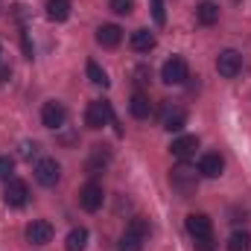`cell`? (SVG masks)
<instances>
[{"mask_svg": "<svg viewBox=\"0 0 251 251\" xmlns=\"http://www.w3.org/2000/svg\"><path fill=\"white\" fill-rule=\"evenodd\" d=\"M170 184H173V190H176L181 199H190V196H196V190H199V173L190 170L187 164H181V167H176V170L170 173Z\"/></svg>", "mask_w": 251, "mask_h": 251, "instance_id": "obj_1", "label": "cell"}, {"mask_svg": "<svg viewBox=\"0 0 251 251\" xmlns=\"http://www.w3.org/2000/svg\"><path fill=\"white\" fill-rule=\"evenodd\" d=\"M105 123H114V111H111V102H105V100H94V102H88V111H85V126L88 128H102ZM117 131H120V126H117Z\"/></svg>", "mask_w": 251, "mask_h": 251, "instance_id": "obj_2", "label": "cell"}, {"mask_svg": "<svg viewBox=\"0 0 251 251\" xmlns=\"http://www.w3.org/2000/svg\"><path fill=\"white\" fill-rule=\"evenodd\" d=\"M161 79L167 82V85H184L190 79V67L187 62L181 59V56H173V59H167L164 67H161Z\"/></svg>", "mask_w": 251, "mask_h": 251, "instance_id": "obj_3", "label": "cell"}, {"mask_svg": "<svg viewBox=\"0 0 251 251\" xmlns=\"http://www.w3.org/2000/svg\"><path fill=\"white\" fill-rule=\"evenodd\" d=\"M59 178H62V167H59L56 158H41V161L35 164V181H38L41 187H56Z\"/></svg>", "mask_w": 251, "mask_h": 251, "instance_id": "obj_4", "label": "cell"}, {"mask_svg": "<svg viewBox=\"0 0 251 251\" xmlns=\"http://www.w3.org/2000/svg\"><path fill=\"white\" fill-rule=\"evenodd\" d=\"M216 70H219V76H225V79L240 76V70H243V53H237V50H222V53L216 56Z\"/></svg>", "mask_w": 251, "mask_h": 251, "instance_id": "obj_5", "label": "cell"}, {"mask_svg": "<svg viewBox=\"0 0 251 251\" xmlns=\"http://www.w3.org/2000/svg\"><path fill=\"white\" fill-rule=\"evenodd\" d=\"M26 199H29V187H26V181H21V178H9V181H6L3 201H6L9 207H24Z\"/></svg>", "mask_w": 251, "mask_h": 251, "instance_id": "obj_6", "label": "cell"}, {"mask_svg": "<svg viewBox=\"0 0 251 251\" xmlns=\"http://www.w3.org/2000/svg\"><path fill=\"white\" fill-rule=\"evenodd\" d=\"M187 234L193 240H204V237H213V219L207 213H190L187 216Z\"/></svg>", "mask_w": 251, "mask_h": 251, "instance_id": "obj_7", "label": "cell"}, {"mask_svg": "<svg viewBox=\"0 0 251 251\" xmlns=\"http://www.w3.org/2000/svg\"><path fill=\"white\" fill-rule=\"evenodd\" d=\"M102 201H105V193H102V187H100L97 181H88L85 187L79 190V204H82L88 213L100 210V207H102Z\"/></svg>", "mask_w": 251, "mask_h": 251, "instance_id": "obj_8", "label": "cell"}, {"mask_svg": "<svg viewBox=\"0 0 251 251\" xmlns=\"http://www.w3.org/2000/svg\"><path fill=\"white\" fill-rule=\"evenodd\" d=\"M53 240V225L47 222V219H32L29 225H26V243H32V246H47Z\"/></svg>", "mask_w": 251, "mask_h": 251, "instance_id": "obj_9", "label": "cell"}, {"mask_svg": "<svg viewBox=\"0 0 251 251\" xmlns=\"http://www.w3.org/2000/svg\"><path fill=\"white\" fill-rule=\"evenodd\" d=\"M222 170H225V158H222L219 152H204V155L199 158V176H204V178H219Z\"/></svg>", "mask_w": 251, "mask_h": 251, "instance_id": "obj_10", "label": "cell"}, {"mask_svg": "<svg viewBox=\"0 0 251 251\" xmlns=\"http://www.w3.org/2000/svg\"><path fill=\"white\" fill-rule=\"evenodd\" d=\"M64 120H67V108H64L62 102H56V100L44 102V108H41V123L47 126V128H62Z\"/></svg>", "mask_w": 251, "mask_h": 251, "instance_id": "obj_11", "label": "cell"}, {"mask_svg": "<svg viewBox=\"0 0 251 251\" xmlns=\"http://www.w3.org/2000/svg\"><path fill=\"white\" fill-rule=\"evenodd\" d=\"M196 149H199V137H196V134H184V137H176V140H173V146H170L173 158H178L181 164H184V161H190V158L196 155Z\"/></svg>", "mask_w": 251, "mask_h": 251, "instance_id": "obj_12", "label": "cell"}, {"mask_svg": "<svg viewBox=\"0 0 251 251\" xmlns=\"http://www.w3.org/2000/svg\"><path fill=\"white\" fill-rule=\"evenodd\" d=\"M120 41H123V29H120L117 24H102V26L97 29V44H100V47L114 50Z\"/></svg>", "mask_w": 251, "mask_h": 251, "instance_id": "obj_13", "label": "cell"}, {"mask_svg": "<svg viewBox=\"0 0 251 251\" xmlns=\"http://www.w3.org/2000/svg\"><path fill=\"white\" fill-rule=\"evenodd\" d=\"M111 161V149L108 146H94L91 158H88V176H100Z\"/></svg>", "mask_w": 251, "mask_h": 251, "instance_id": "obj_14", "label": "cell"}, {"mask_svg": "<svg viewBox=\"0 0 251 251\" xmlns=\"http://www.w3.org/2000/svg\"><path fill=\"white\" fill-rule=\"evenodd\" d=\"M128 111H131L134 120H149V117H152V102H149V97L137 91V94L128 100Z\"/></svg>", "mask_w": 251, "mask_h": 251, "instance_id": "obj_15", "label": "cell"}, {"mask_svg": "<svg viewBox=\"0 0 251 251\" xmlns=\"http://www.w3.org/2000/svg\"><path fill=\"white\" fill-rule=\"evenodd\" d=\"M184 123H187V111H184V108H173V105L164 108V120H161V126H164L167 131H181Z\"/></svg>", "mask_w": 251, "mask_h": 251, "instance_id": "obj_16", "label": "cell"}, {"mask_svg": "<svg viewBox=\"0 0 251 251\" xmlns=\"http://www.w3.org/2000/svg\"><path fill=\"white\" fill-rule=\"evenodd\" d=\"M128 44H131V50L134 53H149V50H155V35L149 32V29H134L131 32V38H128Z\"/></svg>", "mask_w": 251, "mask_h": 251, "instance_id": "obj_17", "label": "cell"}, {"mask_svg": "<svg viewBox=\"0 0 251 251\" xmlns=\"http://www.w3.org/2000/svg\"><path fill=\"white\" fill-rule=\"evenodd\" d=\"M196 21H199L201 26H213V24L219 21V6H216L213 0L199 3V6H196Z\"/></svg>", "mask_w": 251, "mask_h": 251, "instance_id": "obj_18", "label": "cell"}, {"mask_svg": "<svg viewBox=\"0 0 251 251\" xmlns=\"http://www.w3.org/2000/svg\"><path fill=\"white\" fill-rule=\"evenodd\" d=\"M70 0H47V18L50 21H67L70 18Z\"/></svg>", "mask_w": 251, "mask_h": 251, "instance_id": "obj_19", "label": "cell"}, {"mask_svg": "<svg viewBox=\"0 0 251 251\" xmlns=\"http://www.w3.org/2000/svg\"><path fill=\"white\" fill-rule=\"evenodd\" d=\"M85 246H88V231L85 228H73L67 234V240H64V249L67 251H85Z\"/></svg>", "mask_w": 251, "mask_h": 251, "instance_id": "obj_20", "label": "cell"}, {"mask_svg": "<svg viewBox=\"0 0 251 251\" xmlns=\"http://www.w3.org/2000/svg\"><path fill=\"white\" fill-rule=\"evenodd\" d=\"M126 231H128V234H134V237H140V240H149V234H152V225H149V219H143V216H134V219L126 225Z\"/></svg>", "mask_w": 251, "mask_h": 251, "instance_id": "obj_21", "label": "cell"}, {"mask_svg": "<svg viewBox=\"0 0 251 251\" xmlns=\"http://www.w3.org/2000/svg\"><path fill=\"white\" fill-rule=\"evenodd\" d=\"M85 73H88V79H91L94 85H100V88H108V73H105L100 64L94 62V59L85 64Z\"/></svg>", "mask_w": 251, "mask_h": 251, "instance_id": "obj_22", "label": "cell"}, {"mask_svg": "<svg viewBox=\"0 0 251 251\" xmlns=\"http://www.w3.org/2000/svg\"><path fill=\"white\" fill-rule=\"evenodd\" d=\"M228 251H251V234H246V231L231 234V240H228Z\"/></svg>", "mask_w": 251, "mask_h": 251, "instance_id": "obj_23", "label": "cell"}, {"mask_svg": "<svg viewBox=\"0 0 251 251\" xmlns=\"http://www.w3.org/2000/svg\"><path fill=\"white\" fill-rule=\"evenodd\" d=\"M117 251H143V240L126 231L123 237H120V243H117Z\"/></svg>", "mask_w": 251, "mask_h": 251, "instance_id": "obj_24", "label": "cell"}, {"mask_svg": "<svg viewBox=\"0 0 251 251\" xmlns=\"http://www.w3.org/2000/svg\"><path fill=\"white\" fill-rule=\"evenodd\" d=\"M108 9L114 15H131L134 12V0H108Z\"/></svg>", "mask_w": 251, "mask_h": 251, "instance_id": "obj_25", "label": "cell"}, {"mask_svg": "<svg viewBox=\"0 0 251 251\" xmlns=\"http://www.w3.org/2000/svg\"><path fill=\"white\" fill-rule=\"evenodd\" d=\"M12 173H15V161L9 155H0V181H9Z\"/></svg>", "mask_w": 251, "mask_h": 251, "instance_id": "obj_26", "label": "cell"}, {"mask_svg": "<svg viewBox=\"0 0 251 251\" xmlns=\"http://www.w3.org/2000/svg\"><path fill=\"white\" fill-rule=\"evenodd\" d=\"M35 155H38V143H21V158L32 161Z\"/></svg>", "mask_w": 251, "mask_h": 251, "instance_id": "obj_27", "label": "cell"}, {"mask_svg": "<svg viewBox=\"0 0 251 251\" xmlns=\"http://www.w3.org/2000/svg\"><path fill=\"white\" fill-rule=\"evenodd\" d=\"M149 79H152L149 67H137V70H134V82H137V85H149Z\"/></svg>", "mask_w": 251, "mask_h": 251, "instance_id": "obj_28", "label": "cell"}, {"mask_svg": "<svg viewBox=\"0 0 251 251\" xmlns=\"http://www.w3.org/2000/svg\"><path fill=\"white\" fill-rule=\"evenodd\" d=\"M196 251H216V240H213V237L196 240Z\"/></svg>", "mask_w": 251, "mask_h": 251, "instance_id": "obj_29", "label": "cell"}, {"mask_svg": "<svg viewBox=\"0 0 251 251\" xmlns=\"http://www.w3.org/2000/svg\"><path fill=\"white\" fill-rule=\"evenodd\" d=\"M152 15H155V24H164V21H167V12H164V3H152Z\"/></svg>", "mask_w": 251, "mask_h": 251, "instance_id": "obj_30", "label": "cell"}, {"mask_svg": "<svg viewBox=\"0 0 251 251\" xmlns=\"http://www.w3.org/2000/svg\"><path fill=\"white\" fill-rule=\"evenodd\" d=\"M9 79H12V64L0 62V82H9Z\"/></svg>", "mask_w": 251, "mask_h": 251, "instance_id": "obj_31", "label": "cell"}, {"mask_svg": "<svg viewBox=\"0 0 251 251\" xmlns=\"http://www.w3.org/2000/svg\"><path fill=\"white\" fill-rule=\"evenodd\" d=\"M152 3H161V0H152Z\"/></svg>", "mask_w": 251, "mask_h": 251, "instance_id": "obj_32", "label": "cell"}, {"mask_svg": "<svg viewBox=\"0 0 251 251\" xmlns=\"http://www.w3.org/2000/svg\"><path fill=\"white\" fill-rule=\"evenodd\" d=\"M0 12H3V3H0Z\"/></svg>", "mask_w": 251, "mask_h": 251, "instance_id": "obj_33", "label": "cell"}]
</instances>
